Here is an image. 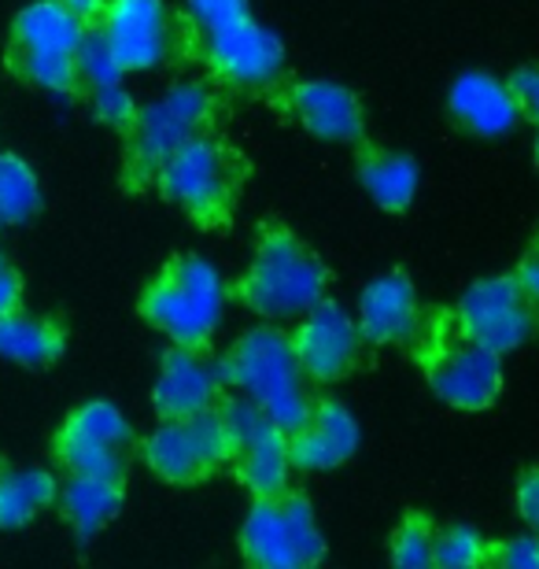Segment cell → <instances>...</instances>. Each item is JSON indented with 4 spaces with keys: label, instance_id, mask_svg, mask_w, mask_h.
<instances>
[{
    "label": "cell",
    "instance_id": "44dd1931",
    "mask_svg": "<svg viewBox=\"0 0 539 569\" xmlns=\"http://www.w3.org/2000/svg\"><path fill=\"white\" fill-rule=\"evenodd\" d=\"M122 499H126V477L67 473L56 503H60V515L74 529L78 540H93L122 510Z\"/></svg>",
    "mask_w": 539,
    "mask_h": 569
},
{
    "label": "cell",
    "instance_id": "d4e9b609",
    "mask_svg": "<svg viewBox=\"0 0 539 569\" xmlns=\"http://www.w3.org/2000/svg\"><path fill=\"white\" fill-rule=\"evenodd\" d=\"M41 211V181L16 152H0V230L27 226Z\"/></svg>",
    "mask_w": 539,
    "mask_h": 569
},
{
    "label": "cell",
    "instance_id": "d6986e66",
    "mask_svg": "<svg viewBox=\"0 0 539 569\" xmlns=\"http://www.w3.org/2000/svg\"><path fill=\"white\" fill-rule=\"evenodd\" d=\"M355 451H359V422L337 400H315L307 422L289 432L292 470L303 473L337 470Z\"/></svg>",
    "mask_w": 539,
    "mask_h": 569
},
{
    "label": "cell",
    "instance_id": "f1b7e54d",
    "mask_svg": "<svg viewBox=\"0 0 539 569\" xmlns=\"http://www.w3.org/2000/svg\"><path fill=\"white\" fill-rule=\"evenodd\" d=\"M251 16V4L248 0H186V38L192 33H208V30H218L226 27V22H237Z\"/></svg>",
    "mask_w": 539,
    "mask_h": 569
},
{
    "label": "cell",
    "instance_id": "ffe728a7",
    "mask_svg": "<svg viewBox=\"0 0 539 569\" xmlns=\"http://www.w3.org/2000/svg\"><path fill=\"white\" fill-rule=\"evenodd\" d=\"M447 111L462 130L477 138H502L521 122V108L513 100L510 86L485 71H469L451 86Z\"/></svg>",
    "mask_w": 539,
    "mask_h": 569
},
{
    "label": "cell",
    "instance_id": "9a60e30c",
    "mask_svg": "<svg viewBox=\"0 0 539 569\" xmlns=\"http://www.w3.org/2000/svg\"><path fill=\"white\" fill-rule=\"evenodd\" d=\"M429 389L455 411H488L502 392V356L455 329L426 356Z\"/></svg>",
    "mask_w": 539,
    "mask_h": 569
},
{
    "label": "cell",
    "instance_id": "ac0fdd59",
    "mask_svg": "<svg viewBox=\"0 0 539 569\" xmlns=\"http://www.w3.org/2000/svg\"><path fill=\"white\" fill-rule=\"evenodd\" d=\"M359 329L366 345H415L426 333L418 289L403 270L373 278L359 296Z\"/></svg>",
    "mask_w": 539,
    "mask_h": 569
},
{
    "label": "cell",
    "instance_id": "3957f363",
    "mask_svg": "<svg viewBox=\"0 0 539 569\" xmlns=\"http://www.w3.org/2000/svg\"><path fill=\"white\" fill-rule=\"evenodd\" d=\"M218 122V93L208 82H178L152 104L137 108L130 127L122 130L126 159L122 181L126 189L156 186L163 163L200 133H214Z\"/></svg>",
    "mask_w": 539,
    "mask_h": 569
},
{
    "label": "cell",
    "instance_id": "7402d4cb",
    "mask_svg": "<svg viewBox=\"0 0 539 569\" xmlns=\"http://www.w3.org/2000/svg\"><path fill=\"white\" fill-rule=\"evenodd\" d=\"M355 170H359V181H362V189L370 192V200L377 208H385L388 214H403L418 197L421 170L407 152H392V148L359 141Z\"/></svg>",
    "mask_w": 539,
    "mask_h": 569
},
{
    "label": "cell",
    "instance_id": "4316f807",
    "mask_svg": "<svg viewBox=\"0 0 539 569\" xmlns=\"http://www.w3.org/2000/svg\"><path fill=\"white\" fill-rule=\"evenodd\" d=\"M491 562V540L480 537L469 526H451V529H436V551L432 566L447 569H477Z\"/></svg>",
    "mask_w": 539,
    "mask_h": 569
},
{
    "label": "cell",
    "instance_id": "8992f818",
    "mask_svg": "<svg viewBox=\"0 0 539 569\" xmlns=\"http://www.w3.org/2000/svg\"><path fill=\"white\" fill-rule=\"evenodd\" d=\"M89 22L60 0H30L11 22L8 67L27 86L44 93H78L74 52Z\"/></svg>",
    "mask_w": 539,
    "mask_h": 569
},
{
    "label": "cell",
    "instance_id": "5bb4252c",
    "mask_svg": "<svg viewBox=\"0 0 539 569\" xmlns=\"http://www.w3.org/2000/svg\"><path fill=\"white\" fill-rule=\"evenodd\" d=\"M292 351L300 359L307 381L315 385H337L362 362L366 337L359 329V318H351L337 300L322 296L311 311L296 318V329L289 333Z\"/></svg>",
    "mask_w": 539,
    "mask_h": 569
},
{
    "label": "cell",
    "instance_id": "30bf717a",
    "mask_svg": "<svg viewBox=\"0 0 539 569\" xmlns=\"http://www.w3.org/2000/svg\"><path fill=\"white\" fill-rule=\"evenodd\" d=\"M186 41L200 52V60L211 67L218 82L229 89L267 93L285 74V44L278 33L256 22V16L226 22V27L208 33H192Z\"/></svg>",
    "mask_w": 539,
    "mask_h": 569
},
{
    "label": "cell",
    "instance_id": "d590c367",
    "mask_svg": "<svg viewBox=\"0 0 539 569\" xmlns=\"http://www.w3.org/2000/svg\"><path fill=\"white\" fill-rule=\"evenodd\" d=\"M60 4H67L71 11H78L86 22H97L100 19V11L108 8V0H60Z\"/></svg>",
    "mask_w": 539,
    "mask_h": 569
},
{
    "label": "cell",
    "instance_id": "9c48e42d",
    "mask_svg": "<svg viewBox=\"0 0 539 569\" xmlns=\"http://www.w3.org/2000/svg\"><path fill=\"white\" fill-rule=\"evenodd\" d=\"M141 459L167 485L208 481L229 466V432L218 407L189 418H159V426L141 440Z\"/></svg>",
    "mask_w": 539,
    "mask_h": 569
},
{
    "label": "cell",
    "instance_id": "8d00e7d4",
    "mask_svg": "<svg viewBox=\"0 0 539 569\" xmlns=\"http://www.w3.org/2000/svg\"><path fill=\"white\" fill-rule=\"evenodd\" d=\"M536 163H539V141H536Z\"/></svg>",
    "mask_w": 539,
    "mask_h": 569
},
{
    "label": "cell",
    "instance_id": "5b68a950",
    "mask_svg": "<svg viewBox=\"0 0 539 569\" xmlns=\"http://www.w3.org/2000/svg\"><path fill=\"white\" fill-rule=\"evenodd\" d=\"M137 311L170 345L208 348L226 311L222 274L200 256H174L141 292Z\"/></svg>",
    "mask_w": 539,
    "mask_h": 569
},
{
    "label": "cell",
    "instance_id": "836d02e7",
    "mask_svg": "<svg viewBox=\"0 0 539 569\" xmlns=\"http://www.w3.org/2000/svg\"><path fill=\"white\" fill-rule=\"evenodd\" d=\"M19 303H22V278H19V270L8 263L4 248H0V318L8 311H16Z\"/></svg>",
    "mask_w": 539,
    "mask_h": 569
},
{
    "label": "cell",
    "instance_id": "6da1fadb",
    "mask_svg": "<svg viewBox=\"0 0 539 569\" xmlns=\"http://www.w3.org/2000/svg\"><path fill=\"white\" fill-rule=\"evenodd\" d=\"M218 370L229 392L248 396L285 432H296L311 415L315 400L307 392V373L296 359L289 333L281 329L256 326L240 333L218 359Z\"/></svg>",
    "mask_w": 539,
    "mask_h": 569
},
{
    "label": "cell",
    "instance_id": "d6a6232c",
    "mask_svg": "<svg viewBox=\"0 0 539 569\" xmlns=\"http://www.w3.org/2000/svg\"><path fill=\"white\" fill-rule=\"evenodd\" d=\"M518 510L525 518V526L539 532V470H525L518 481Z\"/></svg>",
    "mask_w": 539,
    "mask_h": 569
},
{
    "label": "cell",
    "instance_id": "7c38bea8",
    "mask_svg": "<svg viewBox=\"0 0 539 569\" xmlns=\"http://www.w3.org/2000/svg\"><path fill=\"white\" fill-rule=\"evenodd\" d=\"M137 437L119 407L104 400L82 403L67 415L63 429L56 432V462L67 473H100L126 477L133 459Z\"/></svg>",
    "mask_w": 539,
    "mask_h": 569
},
{
    "label": "cell",
    "instance_id": "4fadbf2b",
    "mask_svg": "<svg viewBox=\"0 0 539 569\" xmlns=\"http://www.w3.org/2000/svg\"><path fill=\"white\" fill-rule=\"evenodd\" d=\"M97 27L104 30L122 71H152L186 44V22L163 0H108Z\"/></svg>",
    "mask_w": 539,
    "mask_h": 569
},
{
    "label": "cell",
    "instance_id": "8fae6325",
    "mask_svg": "<svg viewBox=\"0 0 539 569\" xmlns=\"http://www.w3.org/2000/svg\"><path fill=\"white\" fill-rule=\"evenodd\" d=\"M455 329L499 356L529 345L539 333V307L525 296L518 278H485L469 284L451 315Z\"/></svg>",
    "mask_w": 539,
    "mask_h": 569
},
{
    "label": "cell",
    "instance_id": "52a82bcc",
    "mask_svg": "<svg viewBox=\"0 0 539 569\" xmlns=\"http://www.w3.org/2000/svg\"><path fill=\"white\" fill-rule=\"evenodd\" d=\"M240 555L259 569H307L326 559V540L307 496L285 488L259 496L240 526Z\"/></svg>",
    "mask_w": 539,
    "mask_h": 569
},
{
    "label": "cell",
    "instance_id": "1f68e13d",
    "mask_svg": "<svg viewBox=\"0 0 539 569\" xmlns=\"http://www.w3.org/2000/svg\"><path fill=\"white\" fill-rule=\"evenodd\" d=\"M513 100L521 108V119H529L539 127V63H525L507 78Z\"/></svg>",
    "mask_w": 539,
    "mask_h": 569
},
{
    "label": "cell",
    "instance_id": "7a4b0ae2",
    "mask_svg": "<svg viewBox=\"0 0 539 569\" xmlns=\"http://www.w3.org/2000/svg\"><path fill=\"white\" fill-rule=\"evenodd\" d=\"M326 289L329 270L311 252V244L285 222H267L259 230L256 256H251L248 270L229 292L248 311L281 322V318H300L303 311H311L326 296Z\"/></svg>",
    "mask_w": 539,
    "mask_h": 569
},
{
    "label": "cell",
    "instance_id": "484cf974",
    "mask_svg": "<svg viewBox=\"0 0 539 569\" xmlns=\"http://www.w3.org/2000/svg\"><path fill=\"white\" fill-rule=\"evenodd\" d=\"M122 67L114 60L111 44L104 38V30L97 27V22H89L82 44H78L74 52V78H78V89L89 97L93 89H104L111 82H122Z\"/></svg>",
    "mask_w": 539,
    "mask_h": 569
},
{
    "label": "cell",
    "instance_id": "cb8c5ba5",
    "mask_svg": "<svg viewBox=\"0 0 539 569\" xmlns=\"http://www.w3.org/2000/svg\"><path fill=\"white\" fill-rule=\"evenodd\" d=\"M56 499H60V481L49 470L0 466V529H22Z\"/></svg>",
    "mask_w": 539,
    "mask_h": 569
},
{
    "label": "cell",
    "instance_id": "ba28073f",
    "mask_svg": "<svg viewBox=\"0 0 539 569\" xmlns=\"http://www.w3.org/2000/svg\"><path fill=\"white\" fill-rule=\"evenodd\" d=\"M229 432V466L251 496H281L292 477L289 432L278 429L248 396L222 392L214 403Z\"/></svg>",
    "mask_w": 539,
    "mask_h": 569
},
{
    "label": "cell",
    "instance_id": "2e32d148",
    "mask_svg": "<svg viewBox=\"0 0 539 569\" xmlns=\"http://www.w3.org/2000/svg\"><path fill=\"white\" fill-rule=\"evenodd\" d=\"M222 370H218V359L208 356V348L170 345L163 362H159L152 407L159 418H189L214 407L222 400Z\"/></svg>",
    "mask_w": 539,
    "mask_h": 569
},
{
    "label": "cell",
    "instance_id": "e0dca14e",
    "mask_svg": "<svg viewBox=\"0 0 539 569\" xmlns=\"http://www.w3.org/2000/svg\"><path fill=\"white\" fill-rule=\"evenodd\" d=\"M285 108L311 138L359 144L366 141V108L355 89L329 82V78H307L285 89Z\"/></svg>",
    "mask_w": 539,
    "mask_h": 569
},
{
    "label": "cell",
    "instance_id": "f546056e",
    "mask_svg": "<svg viewBox=\"0 0 539 569\" xmlns=\"http://www.w3.org/2000/svg\"><path fill=\"white\" fill-rule=\"evenodd\" d=\"M89 108H93V116L104 122V127H111V130H126L133 122V116H137V100L130 97V89H126L122 82H111V86H104V89H93L89 93Z\"/></svg>",
    "mask_w": 539,
    "mask_h": 569
},
{
    "label": "cell",
    "instance_id": "83f0119b",
    "mask_svg": "<svg viewBox=\"0 0 539 569\" xmlns=\"http://www.w3.org/2000/svg\"><path fill=\"white\" fill-rule=\"evenodd\" d=\"M432 551H436V526L429 521V515H410L399 521V529L392 532V562L403 569H426L432 566Z\"/></svg>",
    "mask_w": 539,
    "mask_h": 569
},
{
    "label": "cell",
    "instance_id": "4dcf8cb0",
    "mask_svg": "<svg viewBox=\"0 0 539 569\" xmlns=\"http://www.w3.org/2000/svg\"><path fill=\"white\" fill-rule=\"evenodd\" d=\"M491 566L502 569H539V532H525L507 543H491Z\"/></svg>",
    "mask_w": 539,
    "mask_h": 569
},
{
    "label": "cell",
    "instance_id": "277c9868",
    "mask_svg": "<svg viewBox=\"0 0 539 569\" xmlns=\"http://www.w3.org/2000/svg\"><path fill=\"white\" fill-rule=\"evenodd\" d=\"M248 181V159L214 133L181 144L156 174L159 197L181 208L203 230L226 226Z\"/></svg>",
    "mask_w": 539,
    "mask_h": 569
},
{
    "label": "cell",
    "instance_id": "e575fe53",
    "mask_svg": "<svg viewBox=\"0 0 539 569\" xmlns=\"http://www.w3.org/2000/svg\"><path fill=\"white\" fill-rule=\"evenodd\" d=\"M521 281V289H525V296L539 307V241L532 244V252L521 259V267H518V274H513Z\"/></svg>",
    "mask_w": 539,
    "mask_h": 569
},
{
    "label": "cell",
    "instance_id": "603a6c76",
    "mask_svg": "<svg viewBox=\"0 0 539 569\" xmlns=\"http://www.w3.org/2000/svg\"><path fill=\"white\" fill-rule=\"evenodd\" d=\"M67 351V329L56 318L27 315V311H8L0 318V356L16 367L44 370L52 362H60Z\"/></svg>",
    "mask_w": 539,
    "mask_h": 569
}]
</instances>
